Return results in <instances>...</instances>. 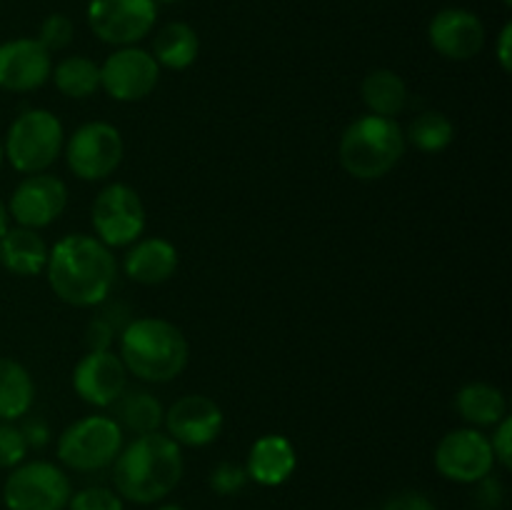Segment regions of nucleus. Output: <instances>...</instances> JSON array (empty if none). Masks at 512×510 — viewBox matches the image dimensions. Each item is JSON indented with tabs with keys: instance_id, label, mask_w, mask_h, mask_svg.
I'll return each mask as SVG.
<instances>
[{
	"instance_id": "nucleus-1",
	"label": "nucleus",
	"mask_w": 512,
	"mask_h": 510,
	"mask_svg": "<svg viewBox=\"0 0 512 510\" xmlns=\"http://www.w3.org/2000/svg\"><path fill=\"white\" fill-rule=\"evenodd\" d=\"M50 290L73 308H98L108 303L118 278V263L108 245L95 235L70 233L53 243L45 265Z\"/></svg>"
},
{
	"instance_id": "nucleus-2",
	"label": "nucleus",
	"mask_w": 512,
	"mask_h": 510,
	"mask_svg": "<svg viewBox=\"0 0 512 510\" xmlns=\"http://www.w3.org/2000/svg\"><path fill=\"white\" fill-rule=\"evenodd\" d=\"M110 468H113L115 493L125 503L158 505L183 480V448L163 430L135 435L130 443L123 445Z\"/></svg>"
},
{
	"instance_id": "nucleus-3",
	"label": "nucleus",
	"mask_w": 512,
	"mask_h": 510,
	"mask_svg": "<svg viewBox=\"0 0 512 510\" xmlns=\"http://www.w3.org/2000/svg\"><path fill=\"white\" fill-rule=\"evenodd\" d=\"M118 355L125 370L143 383H170L190 360V345L183 330L165 318H130L118 335Z\"/></svg>"
},
{
	"instance_id": "nucleus-4",
	"label": "nucleus",
	"mask_w": 512,
	"mask_h": 510,
	"mask_svg": "<svg viewBox=\"0 0 512 510\" xmlns=\"http://www.w3.org/2000/svg\"><path fill=\"white\" fill-rule=\"evenodd\" d=\"M408 150L403 125L395 118L360 115L345 125L338 143L340 168L355 180H380L398 168Z\"/></svg>"
},
{
	"instance_id": "nucleus-5",
	"label": "nucleus",
	"mask_w": 512,
	"mask_h": 510,
	"mask_svg": "<svg viewBox=\"0 0 512 510\" xmlns=\"http://www.w3.org/2000/svg\"><path fill=\"white\" fill-rule=\"evenodd\" d=\"M63 120L48 108H25L3 138L5 163L20 175L48 173L65 148Z\"/></svg>"
},
{
	"instance_id": "nucleus-6",
	"label": "nucleus",
	"mask_w": 512,
	"mask_h": 510,
	"mask_svg": "<svg viewBox=\"0 0 512 510\" xmlns=\"http://www.w3.org/2000/svg\"><path fill=\"white\" fill-rule=\"evenodd\" d=\"M125 445V433L113 415L93 413L70 423L55 440V455L65 470L98 473L110 468Z\"/></svg>"
},
{
	"instance_id": "nucleus-7",
	"label": "nucleus",
	"mask_w": 512,
	"mask_h": 510,
	"mask_svg": "<svg viewBox=\"0 0 512 510\" xmlns=\"http://www.w3.org/2000/svg\"><path fill=\"white\" fill-rule=\"evenodd\" d=\"M70 495L68 470L53 460H23L3 483L5 510H65Z\"/></svg>"
},
{
	"instance_id": "nucleus-8",
	"label": "nucleus",
	"mask_w": 512,
	"mask_h": 510,
	"mask_svg": "<svg viewBox=\"0 0 512 510\" xmlns=\"http://www.w3.org/2000/svg\"><path fill=\"white\" fill-rule=\"evenodd\" d=\"M63 155L75 178L85 183H100L108 180L123 163V133L108 120H90L78 125L73 135L65 138Z\"/></svg>"
},
{
	"instance_id": "nucleus-9",
	"label": "nucleus",
	"mask_w": 512,
	"mask_h": 510,
	"mask_svg": "<svg viewBox=\"0 0 512 510\" xmlns=\"http://www.w3.org/2000/svg\"><path fill=\"white\" fill-rule=\"evenodd\" d=\"M90 225H93L95 238L110 250L128 248L135 240L143 238L145 225H148L143 198L128 183H108L93 198Z\"/></svg>"
},
{
	"instance_id": "nucleus-10",
	"label": "nucleus",
	"mask_w": 512,
	"mask_h": 510,
	"mask_svg": "<svg viewBox=\"0 0 512 510\" xmlns=\"http://www.w3.org/2000/svg\"><path fill=\"white\" fill-rule=\"evenodd\" d=\"M88 28L95 38L113 48L140 45L158 23L155 0H88Z\"/></svg>"
},
{
	"instance_id": "nucleus-11",
	"label": "nucleus",
	"mask_w": 512,
	"mask_h": 510,
	"mask_svg": "<svg viewBox=\"0 0 512 510\" xmlns=\"http://www.w3.org/2000/svg\"><path fill=\"white\" fill-rule=\"evenodd\" d=\"M433 465L440 478L458 485H475L495 473V455L490 438L478 428L448 430L438 440Z\"/></svg>"
},
{
	"instance_id": "nucleus-12",
	"label": "nucleus",
	"mask_w": 512,
	"mask_h": 510,
	"mask_svg": "<svg viewBox=\"0 0 512 510\" xmlns=\"http://www.w3.org/2000/svg\"><path fill=\"white\" fill-rule=\"evenodd\" d=\"M160 73L163 70L148 48H113V53L100 63V90L118 103H140L155 93Z\"/></svg>"
},
{
	"instance_id": "nucleus-13",
	"label": "nucleus",
	"mask_w": 512,
	"mask_h": 510,
	"mask_svg": "<svg viewBox=\"0 0 512 510\" xmlns=\"http://www.w3.org/2000/svg\"><path fill=\"white\" fill-rule=\"evenodd\" d=\"M10 223L20 228H50L68 208V185L50 173L23 175L8 198Z\"/></svg>"
},
{
	"instance_id": "nucleus-14",
	"label": "nucleus",
	"mask_w": 512,
	"mask_h": 510,
	"mask_svg": "<svg viewBox=\"0 0 512 510\" xmlns=\"http://www.w3.org/2000/svg\"><path fill=\"white\" fill-rule=\"evenodd\" d=\"M225 428L223 408L200 393L183 395L163 415V433L180 448H205L220 438Z\"/></svg>"
},
{
	"instance_id": "nucleus-15",
	"label": "nucleus",
	"mask_w": 512,
	"mask_h": 510,
	"mask_svg": "<svg viewBox=\"0 0 512 510\" xmlns=\"http://www.w3.org/2000/svg\"><path fill=\"white\" fill-rule=\"evenodd\" d=\"M128 370L115 350H85L73 368V390L83 403L105 410L128 390Z\"/></svg>"
},
{
	"instance_id": "nucleus-16",
	"label": "nucleus",
	"mask_w": 512,
	"mask_h": 510,
	"mask_svg": "<svg viewBox=\"0 0 512 510\" xmlns=\"http://www.w3.org/2000/svg\"><path fill=\"white\" fill-rule=\"evenodd\" d=\"M485 23L478 13L468 8H450L438 10L428 23V43L440 58L453 60V63H465L475 55L483 53L485 48Z\"/></svg>"
},
{
	"instance_id": "nucleus-17",
	"label": "nucleus",
	"mask_w": 512,
	"mask_h": 510,
	"mask_svg": "<svg viewBox=\"0 0 512 510\" xmlns=\"http://www.w3.org/2000/svg\"><path fill=\"white\" fill-rule=\"evenodd\" d=\"M53 73V55L38 38H10L0 43V90L33 93L43 88Z\"/></svg>"
},
{
	"instance_id": "nucleus-18",
	"label": "nucleus",
	"mask_w": 512,
	"mask_h": 510,
	"mask_svg": "<svg viewBox=\"0 0 512 510\" xmlns=\"http://www.w3.org/2000/svg\"><path fill=\"white\" fill-rule=\"evenodd\" d=\"M243 465L250 483L260 485V488H278L293 478L295 468H298V450L280 433L260 435L250 445Z\"/></svg>"
},
{
	"instance_id": "nucleus-19",
	"label": "nucleus",
	"mask_w": 512,
	"mask_h": 510,
	"mask_svg": "<svg viewBox=\"0 0 512 510\" xmlns=\"http://www.w3.org/2000/svg\"><path fill=\"white\" fill-rule=\"evenodd\" d=\"M178 248L168 238L150 235L125 248L123 273L138 285H163L178 273Z\"/></svg>"
},
{
	"instance_id": "nucleus-20",
	"label": "nucleus",
	"mask_w": 512,
	"mask_h": 510,
	"mask_svg": "<svg viewBox=\"0 0 512 510\" xmlns=\"http://www.w3.org/2000/svg\"><path fill=\"white\" fill-rule=\"evenodd\" d=\"M50 245L40 230L10 225L0 238V265L18 278H35L45 273Z\"/></svg>"
},
{
	"instance_id": "nucleus-21",
	"label": "nucleus",
	"mask_w": 512,
	"mask_h": 510,
	"mask_svg": "<svg viewBox=\"0 0 512 510\" xmlns=\"http://www.w3.org/2000/svg\"><path fill=\"white\" fill-rule=\"evenodd\" d=\"M455 410L468 428H495L503 418H508V398L493 383H465L455 395Z\"/></svg>"
},
{
	"instance_id": "nucleus-22",
	"label": "nucleus",
	"mask_w": 512,
	"mask_h": 510,
	"mask_svg": "<svg viewBox=\"0 0 512 510\" xmlns=\"http://www.w3.org/2000/svg\"><path fill=\"white\" fill-rule=\"evenodd\" d=\"M150 55L160 65V70L180 73V70H188L198 60L200 38L193 25H188L185 20H170V23L160 25L155 30Z\"/></svg>"
},
{
	"instance_id": "nucleus-23",
	"label": "nucleus",
	"mask_w": 512,
	"mask_h": 510,
	"mask_svg": "<svg viewBox=\"0 0 512 510\" xmlns=\"http://www.w3.org/2000/svg\"><path fill=\"white\" fill-rule=\"evenodd\" d=\"M360 98L370 115L398 118L410 103V90L403 75L390 68H375L360 83Z\"/></svg>"
},
{
	"instance_id": "nucleus-24",
	"label": "nucleus",
	"mask_w": 512,
	"mask_h": 510,
	"mask_svg": "<svg viewBox=\"0 0 512 510\" xmlns=\"http://www.w3.org/2000/svg\"><path fill=\"white\" fill-rule=\"evenodd\" d=\"M35 403V383L30 370L13 358H0V420L18 423Z\"/></svg>"
},
{
	"instance_id": "nucleus-25",
	"label": "nucleus",
	"mask_w": 512,
	"mask_h": 510,
	"mask_svg": "<svg viewBox=\"0 0 512 510\" xmlns=\"http://www.w3.org/2000/svg\"><path fill=\"white\" fill-rule=\"evenodd\" d=\"M113 408V418L123 428V433L145 435L155 433V430H163L165 408L148 390H125Z\"/></svg>"
},
{
	"instance_id": "nucleus-26",
	"label": "nucleus",
	"mask_w": 512,
	"mask_h": 510,
	"mask_svg": "<svg viewBox=\"0 0 512 510\" xmlns=\"http://www.w3.org/2000/svg\"><path fill=\"white\" fill-rule=\"evenodd\" d=\"M55 90L70 100H88L100 90V63L88 55H65L50 73Z\"/></svg>"
},
{
	"instance_id": "nucleus-27",
	"label": "nucleus",
	"mask_w": 512,
	"mask_h": 510,
	"mask_svg": "<svg viewBox=\"0 0 512 510\" xmlns=\"http://www.w3.org/2000/svg\"><path fill=\"white\" fill-rule=\"evenodd\" d=\"M405 140L415 150H420V153H443V150H448L453 145L455 125L440 110H425V113L415 115L413 123L405 128Z\"/></svg>"
},
{
	"instance_id": "nucleus-28",
	"label": "nucleus",
	"mask_w": 512,
	"mask_h": 510,
	"mask_svg": "<svg viewBox=\"0 0 512 510\" xmlns=\"http://www.w3.org/2000/svg\"><path fill=\"white\" fill-rule=\"evenodd\" d=\"M65 510H125V500L108 485H88L73 490Z\"/></svg>"
},
{
	"instance_id": "nucleus-29",
	"label": "nucleus",
	"mask_w": 512,
	"mask_h": 510,
	"mask_svg": "<svg viewBox=\"0 0 512 510\" xmlns=\"http://www.w3.org/2000/svg\"><path fill=\"white\" fill-rule=\"evenodd\" d=\"M248 473H245L243 463H233V460H223V463L215 465L208 475V485L215 495L220 498H230V495L243 493L245 485H248Z\"/></svg>"
},
{
	"instance_id": "nucleus-30",
	"label": "nucleus",
	"mask_w": 512,
	"mask_h": 510,
	"mask_svg": "<svg viewBox=\"0 0 512 510\" xmlns=\"http://www.w3.org/2000/svg\"><path fill=\"white\" fill-rule=\"evenodd\" d=\"M75 38V23L65 13H50L48 18L40 23L38 40L50 55L60 53V50L68 48Z\"/></svg>"
},
{
	"instance_id": "nucleus-31",
	"label": "nucleus",
	"mask_w": 512,
	"mask_h": 510,
	"mask_svg": "<svg viewBox=\"0 0 512 510\" xmlns=\"http://www.w3.org/2000/svg\"><path fill=\"white\" fill-rule=\"evenodd\" d=\"M28 443L23 438V430L18 423H5L0 420V468L13 470L23 460H28Z\"/></svg>"
},
{
	"instance_id": "nucleus-32",
	"label": "nucleus",
	"mask_w": 512,
	"mask_h": 510,
	"mask_svg": "<svg viewBox=\"0 0 512 510\" xmlns=\"http://www.w3.org/2000/svg\"><path fill=\"white\" fill-rule=\"evenodd\" d=\"M125 325L120 320H115L113 315L105 310V313L90 318V323L85 325V348L88 350H113L115 340H118L120 330Z\"/></svg>"
},
{
	"instance_id": "nucleus-33",
	"label": "nucleus",
	"mask_w": 512,
	"mask_h": 510,
	"mask_svg": "<svg viewBox=\"0 0 512 510\" xmlns=\"http://www.w3.org/2000/svg\"><path fill=\"white\" fill-rule=\"evenodd\" d=\"M490 438V448H493L495 455V465H500L503 470L512 468V418L500 420L498 425L493 428V435Z\"/></svg>"
},
{
	"instance_id": "nucleus-34",
	"label": "nucleus",
	"mask_w": 512,
	"mask_h": 510,
	"mask_svg": "<svg viewBox=\"0 0 512 510\" xmlns=\"http://www.w3.org/2000/svg\"><path fill=\"white\" fill-rule=\"evenodd\" d=\"M20 430H23V438L28 443L30 450H43L48 448L50 440H53V433H50L48 423L43 418H28L25 415L23 423H18Z\"/></svg>"
},
{
	"instance_id": "nucleus-35",
	"label": "nucleus",
	"mask_w": 512,
	"mask_h": 510,
	"mask_svg": "<svg viewBox=\"0 0 512 510\" xmlns=\"http://www.w3.org/2000/svg\"><path fill=\"white\" fill-rule=\"evenodd\" d=\"M475 488H478L475 500H478L480 508L500 510V505H503V500H505V490H503V483L495 478V473L488 475L485 480H480V483H475Z\"/></svg>"
},
{
	"instance_id": "nucleus-36",
	"label": "nucleus",
	"mask_w": 512,
	"mask_h": 510,
	"mask_svg": "<svg viewBox=\"0 0 512 510\" xmlns=\"http://www.w3.org/2000/svg\"><path fill=\"white\" fill-rule=\"evenodd\" d=\"M380 510H438L433 500L425 493H418V490H403V493L393 495L388 503Z\"/></svg>"
},
{
	"instance_id": "nucleus-37",
	"label": "nucleus",
	"mask_w": 512,
	"mask_h": 510,
	"mask_svg": "<svg viewBox=\"0 0 512 510\" xmlns=\"http://www.w3.org/2000/svg\"><path fill=\"white\" fill-rule=\"evenodd\" d=\"M495 58H498V65L503 73H510L512 70V23H508L500 28L498 40H495Z\"/></svg>"
},
{
	"instance_id": "nucleus-38",
	"label": "nucleus",
	"mask_w": 512,
	"mask_h": 510,
	"mask_svg": "<svg viewBox=\"0 0 512 510\" xmlns=\"http://www.w3.org/2000/svg\"><path fill=\"white\" fill-rule=\"evenodd\" d=\"M10 215H8V205H5V200L0 198V238H3L5 235V230L10 228Z\"/></svg>"
},
{
	"instance_id": "nucleus-39",
	"label": "nucleus",
	"mask_w": 512,
	"mask_h": 510,
	"mask_svg": "<svg viewBox=\"0 0 512 510\" xmlns=\"http://www.w3.org/2000/svg\"><path fill=\"white\" fill-rule=\"evenodd\" d=\"M155 510H188V508L180 503H168V500H163V503H158V508Z\"/></svg>"
},
{
	"instance_id": "nucleus-40",
	"label": "nucleus",
	"mask_w": 512,
	"mask_h": 510,
	"mask_svg": "<svg viewBox=\"0 0 512 510\" xmlns=\"http://www.w3.org/2000/svg\"><path fill=\"white\" fill-rule=\"evenodd\" d=\"M5 163V153H3V140H0V168H3Z\"/></svg>"
},
{
	"instance_id": "nucleus-41",
	"label": "nucleus",
	"mask_w": 512,
	"mask_h": 510,
	"mask_svg": "<svg viewBox=\"0 0 512 510\" xmlns=\"http://www.w3.org/2000/svg\"><path fill=\"white\" fill-rule=\"evenodd\" d=\"M155 3H158V5L160 3H180V0H155Z\"/></svg>"
},
{
	"instance_id": "nucleus-42",
	"label": "nucleus",
	"mask_w": 512,
	"mask_h": 510,
	"mask_svg": "<svg viewBox=\"0 0 512 510\" xmlns=\"http://www.w3.org/2000/svg\"><path fill=\"white\" fill-rule=\"evenodd\" d=\"M500 3H503L505 8H512V0H500Z\"/></svg>"
}]
</instances>
